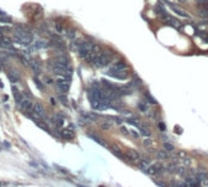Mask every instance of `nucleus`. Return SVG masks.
Listing matches in <instances>:
<instances>
[{
    "instance_id": "f257e3e1",
    "label": "nucleus",
    "mask_w": 208,
    "mask_h": 187,
    "mask_svg": "<svg viewBox=\"0 0 208 187\" xmlns=\"http://www.w3.org/2000/svg\"><path fill=\"white\" fill-rule=\"evenodd\" d=\"M14 39H15V42H17L20 44L29 45L32 43L33 37L28 31L22 29V28H17V29H15V32H14Z\"/></svg>"
},
{
    "instance_id": "1a4fd4ad",
    "label": "nucleus",
    "mask_w": 208,
    "mask_h": 187,
    "mask_svg": "<svg viewBox=\"0 0 208 187\" xmlns=\"http://www.w3.org/2000/svg\"><path fill=\"white\" fill-rule=\"evenodd\" d=\"M112 69L114 70H118V71H121V70H126L127 69V64L125 62L124 60H118L116 62H114Z\"/></svg>"
},
{
    "instance_id": "bb28decb",
    "label": "nucleus",
    "mask_w": 208,
    "mask_h": 187,
    "mask_svg": "<svg viewBox=\"0 0 208 187\" xmlns=\"http://www.w3.org/2000/svg\"><path fill=\"white\" fill-rule=\"evenodd\" d=\"M183 160H184V165H190L191 164V160L189 158H184Z\"/></svg>"
},
{
    "instance_id": "20e7f679",
    "label": "nucleus",
    "mask_w": 208,
    "mask_h": 187,
    "mask_svg": "<svg viewBox=\"0 0 208 187\" xmlns=\"http://www.w3.org/2000/svg\"><path fill=\"white\" fill-rule=\"evenodd\" d=\"M107 75L114 77V78H118V80H126L129 77V74L126 72V70H121V71H118V70H114V69H109L107 72Z\"/></svg>"
},
{
    "instance_id": "f3484780",
    "label": "nucleus",
    "mask_w": 208,
    "mask_h": 187,
    "mask_svg": "<svg viewBox=\"0 0 208 187\" xmlns=\"http://www.w3.org/2000/svg\"><path fill=\"white\" fill-rule=\"evenodd\" d=\"M163 148L166 150V152H169V153H170V152H174V150H175L174 145L171 144V143H168V142H165V143L163 144Z\"/></svg>"
},
{
    "instance_id": "4be33fe9",
    "label": "nucleus",
    "mask_w": 208,
    "mask_h": 187,
    "mask_svg": "<svg viewBox=\"0 0 208 187\" xmlns=\"http://www.w3.org/2000/svg\"><path fill=\"white\" fill-rule=\"evenodd\" d=\"M153 142H152V139H149V138H146L144 141H143V145H146V147H149V145H152Z\"/></svg>"
},
{
    "instance_id": "2eb2a0df",
    "label": "nucleus",
    "mask_w": 208,
    "mask_h": 187,
    "mask_svg": "<svg viewBox=\"0 0 208 187\" xmlns=\"http://www.w3.org/2000/svg\"><path fill=\"white\" fill-rule=\"evenodd\" d=\"M137 128L140 130V133L143 134V136H149V134H151V131H149V130H147L146 127L141 126V124H140L138 126H137Z\"/></svg>"
},
{
    "instance_id": "423d86ee",
    "label": "nucleus",
    "mask_w": 208,
    "mask_h": 187,
    "mask_svg": "<svg viewBox=\"0 0 208 187\" xmlns=\"http://www.w3.org/2000/svg\"><path fill=\"white\" fill-rule=\"evenodd\" d=\"M126 155H127V158L129 160H131V162L133 163H138L140 160H141V155H140L138 152H136V150H133V149H129L127 152H126Z\"/></svg>"
},
{
    "instance_id": "ddd939ff",
    "label": "nucleus",
    "mask_w": 208,
    "mask_h": 187,
    "mask_svg": "<svg viewBox=\"0 0 208 187\" xmlns=\"http://www.w3.org/2000/svg\"><path fill=\"white\" fill-rule=\"evenodd\" d=\"M83 116L87 119V121H96L98 119L97 114H93V113H83Z\"/></svg>"
},
{
    "instance_id": "0eeeda50",
    "label": "nucleus",
    "mask_w": 208,
    "mask_h": 187,
    "mask_svg": "<svg viewBox=\"0 0 208 187\" xmlns=\"http://www.w3.org/2000/svg\"><path fill=\"white\" fill-rule=\"evenodd\" d=\"M169 6H170V9L173 10V11L178 15V16H181V17H185V18H189L190 17V15L187 14L185 10H183L181 8H179V6H176V5H174V4H169Z\"/></svg>"
},
{
    "instance_id": "b1692460",
    "label": "nucleus",
    "mask_w": 208,
    "mask_h": 187,
    "mask_svg": "<svg viewBox=\"0 0 208 187\" xmlns=\"http://www.w3.org/2000/svg\"><path fill=\"white\" fill-rule=\"evenodd\" d=\"M176 173H178L179 175H184L185 170H184V168H176Z\"/></svg>"
},
{
    "instance_id": "c85d7f7f",
    "label": "nucleus",
    "mask_w": 208,
    "mask_h": 187,
    "mask_svg": "<svg viewBox=\"0 0 208 187\" xmlns=\"http://www.w3.org/2000/svg\"><path fill=\"white\" fill-rule=\"evenodd\" d=\"M79 187H85V186H81V185H79Z\"/></svg>"
},
{
    "instance_id": "6e6552de",
    "label": "nucleus",
    "mask_w": 208,
    "mask_h": 187,
    "mask_svg": "<svg viewBox=\"0 0 208 187\" xmlns=\"http://www.w3.org/2000/svg\"><path fill=\"white\" fill-rule=\"evenodd\" d=\"M109 148H110V150H112V153L115 155V157H118V158H120V159H122V160H126V157L124 155V153L121 152V149L118 147V145H109Z\"/></svg>"
},
{
    "instance_id": "a211bd4d",
    "label": "nucleus",
    "mask_w": 208,
    "mask_h": 187,
    "mask_svg": "<svg viewBox=\"0 0 208 187\" xmlns=\"http://www.w3.org/2000/svg\"><path fill=\"white\" fill-rule=\"evenodd\" d=\"M132 85H135V86H142V81H141V78H138L137 77V75H133V81H132Z\"/></svg>"
},
{
    "instance_id": "f03ea898",
    "label": "nucleus",
    "mask_w": 208,
    "mask_h": 187,
    "mask_svg": "<svg viewBox=\"0 0 208 187\" xmlns=\"http://www.w3.org/2000/svg\"><path fill=\"white\" fill-rule=\"evenodd\" d=\"M113 56H114V53H113V51H110V50L101 51V53L98 54L97 59L94 60V62H93L92 65L94 66V67H104V66H107L109 62L112 61Z\"/></svg>"
},
{
    "instance_id": "6ab92c4d",
    "label": "nucleus",
    "mask_w": 208,
    "mask_h": 187,
    "mask_svg": "<svg viewBox=\"0 0 208 187\" xmlns=\"http://www.w3.org/2000/svg\"><path fill=\"white\" fill-rule=\"evenodd\" d=\"M144 96H146V98H147V100H149V103H151V104H157V100H155L154 98H153L152 96H151V93H148V92H147Z\"/></svg>"
},
{
    "instance_id": "39448f33",
    "label": "nucleus",
    "mask_w": 208,
    "mask_h": 187,
    "mask_svg": "<svg viewBox=\"0 0 208 187\" xmlns=\"http://www.w3.org/2000/svg\"><path fill=\"white\" fill-rule=\"evenodd\" d=\"M163 170L164 168L162 166V164H152L146 169V173L148 175H157V174H162Z\"/></svg>"
},
{
    "instance_id": "aec40b11",
    "label": "nucleus",
    "mask_w": 208,
    "mask_h": 187,
    "mask_svg": "<svg viewBox=\"0 0 208 187\" xmlns=\"http://www.w3.org/2000/svg\"><path fill=\"white\" fill-rule=\"evenodd\" d=\"M129 134H130V136H132V137H135V138H138V136H140V133L136 131V130H133V128H129Z\"/></svg>"
},
{
    "instance_id": "393cba45",
    "label": "nucleus",
    "mask_w": 208,
    "mask_h": 187,
    "mask_svg": "<svg viewBox=\"0 0 208 187\" xmlns=\"http://www.w3.org/2000/svg\"><path fill=\"white\" fill-rule=\"evenodd\" d=\"M120 130H121V133H124L125 136H130V134H129V130H127V128H125V127H121Z\"/></svg>"
},
{
    "instance_id": "9d476101",
    "label": "nucleus",
    "mask_w": 208,
    "mask_h": 187,
    "mask_svg": "<svg viewBox=\"0 0 208 187\" xmlns=\"http://www.w3.org/2000/svg\"><path fill=\"white\" fill-rule=\"evenodd\" d=\"M61 137L65 138V139H72L75 137V132L70 128H65L61 131Z\"/></svg>"
},
{
    "instance_id": "412c9836",
    "label": "nucleus",
    "mask_w": 208,
    "mask_h": 187,
    "mask_svg": "<svg viewBox=\"0 0 208 187\" xmlns=\"http://www.w3.org/2000/svg\"><path fill=\"white\" fill-rule=\"evenodd\" d=\"M137 108H138L141 111H143V113L148 111V106H147V105H144V104H141V103H140V104H137Z\"/></svg>"
},
{
    "instance_id": "7ed1b4c3",
    "label": "nucleus",
    "mask_w": 208,
    "mask_h": 187,
    "mask_svg": "<svg viewBox=\"0 0 208 187\" xmlns=\"http://www.w3.org/2000/svg\"><path fill=\"white\" fill-rule=\"evenodd\" d=\"M56 88H58L62 94L67 93V91H69V88H70L69 78H67V77H64V76H59L58 80H56Z\"/></svg>"
},
{
    "instance_id": "a878e982",
    "label": "nucleus",
    "mask_w": 208,
    "mask_h": 187,
    "mask_svg": "<svg viewBox=\"0 0 208 187\" xmlns=\"http://www.w3.org/2000/svg\"><path fill=\"white\" fill-rule=\"evenodd\" d=\"M158 127L160 128V131H165V125L163 122H159L158 124Z\"/></svg>"
},
{
    "instance_id": "cd10ccee",
    "label": "nucleus",
    "mask_w": 208,
    "mask_h": 187,
    "mask_svg": "<svg viewBox=\"0 0 208 187\" xmlns=\"http://www.w3.org/2000/svg\"><path fill=\"white\" fill-rule=\"evenodd\" d=\"M175 132H176V133H181V132H183V131H181V127L176 126V127H175Z\"/></svg>"
},
{
    "instance_id": "5701e85b",
    "label": "nucleus",
    "mask_w": 208,
    "mask_h": 187,
    "mask_svg": "<svg viewBox=\"0 0 208 187\" xmlns=\"http://www.w3.org/2000/svg\"><path fill=\"white\" fill-rule=\"evenodd\" d=\"M184 158H186V153H185V152H183V150H180V152H178V159L180 160V159H184Z\"/></svg>"
},
{
    "instance_id": "9b49d317",
    "label": "nucleus",
    "mask_w": 208,
    "mask_h": 187,
    "mask_svg": "<svg viewBox=\"0 0 208 187\" xmlns=\"http://www.w3.org/2000/svg\"><path fill=\"white\" fill-rule=\"evenodd\" d=\"M155 155H157V158L159 159V160H166L169 158V154H168V152L164 149V150H158L157 153H155Z\"/></svg>"
},
{
    "instance_id": "4468645a",
    "label": "nucleus",
    "mask_w": 208,
    "mask_h": 187,
    "mask_svg": "<svg viewBox=\"0 0 208 187\" xmlns=\"http://www.w3.org/2000/svg\"><path fill=\"white\" fill-rule=\"evenodd\" d=\"M54 122H55V125H56L58 127H61L62 125H64V117L60 116V115H56V116L54 117Z\"/></svg>"
},
{
    "instance_id": "f8f14e48",
    "label": "nucleus",
    "mask_w": 208,
    "mask_h": 187,
    "mask_svg": "<svg viewBox=\"0 0 208 187\" xmlns=\"http://www.w3.org/2000/svg\"><path fill=\"white\" fill-rule=\"evenodd\" d=\"M88 136H90L91 138H93V139H94V141H96L97 143H99L101 145H103V147H107V148H109V145H108V143H105V142H104V141H103V139H102V138H99V137H97V136H94V134H90V133H88Z\"/></svg>"
},
{
    "instance_id": "dca6fc26",
    "label": "nucleus",
    "mask_w": 208,
    "mask_h": 187,
    "mask_svg": "<svg viewBox=\"0 0 208 187\" xmlns=\"http://www.w3.org/2000/svg\"><path fill=\"white\" fill-rule=\"evenodd\" d=\"M99 127L102 130H109V128H112V124L109 121H101L99 122Z\"/></svg>"
}]
</instances>
